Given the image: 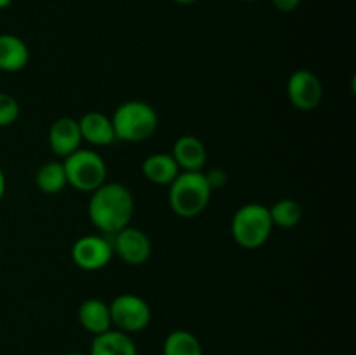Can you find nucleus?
<instances>
[{
	"label": "nucleus",
	"mask_w": 356,
	"mask_h": 355,
	"mask_svg": "<svg viewBox=\"0 0 356 355\" xmlns=\"http://www.w3.org/2000/svg\"><path fill=\"white\" fill-rule=\"evenodd\" d=\"M87 214L99 232L115 235L129 226L134 216V198L131 190L120 183H103L90 194Z\"/></svg>",
	"instance_id": "nucleus-1"
},
{
	"label": "nucleus",
	"mask_w": 356,
	"mask_h": 355,
	"mask_svg": "<svg viewBox=\"0 0 356 355\" xmlns=\"http://www.w3.org/2000/svg\"><path fill=\"white\" fill-rule=\"evenodd\" d=\"M212 190L202 171H181L169 184V205L181 218H195L209 205Z\"/></svg>",
	"instance_id": "nucleus-2"
},
{
	"label": "nucleus",
	"mask_w": 356,
	"mask_h": 355,
	"mask_svg": "<svg viewBox=\"0 0 356 355\" xmlns=\"http://www.w3.org/2000/svg\"><path fill=\"white\" fill-rule=\"evenodd\" d=\"M115 138L125 143H141L155 134L159 127V115L152 104L139 100L118 104L111 117Z\"/></svg>",
	"instance_id": "nucleus-3"
},
{
	"label": "nucleus",
	"mask_w": 356,
	"mask_h": 355,
	"mask_svg": "<svg viewBox=\"0 0 356 355\" xmlns=\"http://www.w3.org/2000/svg\"><path fill=\"white\" fill-rule=\"evenodd\" d=\"M273 223L270 211L263 204H245L232 219V235L243 249H259L270 239Z\"/></svg>",
	"instance_id": "nucleus-4"
},
{
	"label": "nucleus",
	"mask_w": 356,
	"mask_h": 355,
	"mask_svg": "<svg viewBox=\"0 0 356 355\" xmlns=\"http://www.w3.org/2000/svg\"><path fill=\"white\" fill-rule=\"evenodd\" d=\"M63 167L68 184L79 191L92 194L101 184L106 183V162L92 150L79 148L66 157Z\"/></svg>",
	"instance_id": "nucleus-5"
},
{
	"label": "nucleus",
	"mask_w": 356,
	"mask_h": 355,
	"mask_svg": "<svg viewBox=\"0 0 356 355\" xmlns=\"http://www.w3.org/2000/svg\"><path fill=\"white\" fill-rule=\"evenodd\" d=\"M108 305H110L111 326L125 334L139 333L152 322V308L141 296L120 294Z\"/></svg>",
	"instance_id": "nucleus-6"
},
{
	"label": "nucleus",
	"mask_w": 356,
	"mask_h": 355,
	"mask_svg": "<svg viewBox=\"0 0 356 355\" xmlns=\"http://www.w3.org/2000/svg\"><path fill=\"white\" fill-rule=\"evenodd\" d=\"M287 97L299 111L316 110L323 97L322 82L309 70H296L287 80Z\"/></svg>",
	"instance_id": "nucleus-7"
},
{
	"label": "nucleus",
	"mask_w": 356,
	"mask_h": 355,
	"mask_svg": "<svg viewBox=\"0 0 356 355\" xmlns=\"http://www.w3.org/2000/svg\"><path fill=\"white\" fill-rule=\"evenodd\" d=\"M113 254V246L99 235H83L72 246L73 263L86 271L104 268L111 261Z\"/></svg>",
	"instance_id": "nucleus-8"
},
{
	"label": "nucleus",
	"mask_w": 356,
	"mask_h": 355,
	"mask_svg": "<svg viewBox=\"0 0 356 355\" xmlns=\"http://www.w3.org/2000/svg\"><path fill=\"white\" fill-rule=\"evenodd\" d=\"M113 237L115 240L111 244L113 253H117L124 263L139 267V265H145L152 256V240L143 230L129 225Z\"/></svg>",
	"instance_id": "nucleus-9"
},
{
	"label": "nucleus",
	"mask_w": 356,
	"mask_h": 355,
	"mask_svg": "<svg viewBox=\"0 0 356 355\" xmlns=\"http://www.w3.org/2000/svg\"><path fill=\"white\" fill-rule=\"evenodd\" d=\"M82 134H80L79 120L72 117H61L49 129V145L58 157L66 159L80 148Z\"/></svg>",
	"instance_id": "nucleus-10"
},
{
	"label": "nucleus",
	"mask_w": 356,
	"mask_h": 355,
	"mask_svg": "<svg viewBox=\"0 0 356 355\" xmlns=\"http://www.w3.org/2000/svg\"><path fill=\"white\" fill-rule=\"evenodd\" d=\"M170 155L181 171H202L207 162V150L197 136L184 134L176 139Z\"/></svg>",
	"instance_id": "nucleus-11"
},
{
	"label": "nucleus",
	"mask_w": 356,
	"mask_h": 355,
	"mask_svg": "<svg viewBox=\"0 0 356 355\" xmlns=\"http://www.w3.org/2000/svg\"><path fill=\"white\" fill-rule=\"evenodd\" d=\"M82 141L90 143L94 146H108L115 141L113 124L111 117H106L101 111H89L79 120Z\"/></svg>",
	"instance_id": "nucleus-12"
},
{
	"label": "nucleus",
	"mask_w": 356,
	"mask_h": 355,
	"mask_svg": "<svg viewBox=\"0 0 356 355\" xmlns=\"http://www.w3.org/2000/svg\"><path fill=\"white\" fill-rule=\"evenodd\" d=\"M79 322L92 336L106 333L113 327L111 326L110 305L97 298L86 299L79 308Z\"/></svg>",
	"instance_id": "nucleus-13"
},
{
	"label": "nucleus",
	"mask_w": 356,
	"mask_h": 355,
	"mask_svg": "<svg viewBox=\"0 0 356 355\" xmlns=\"http://www.w3.org/2000/svg\"><path fill=\"white\" fill-rule=\"evenodd\" d=\"M30 61V51L23 38L13 33H0V70L21 72Z\"/></svg>",
	"instance_id": "nucleus-14"
},
{
	"label": "nucleus",
	"mask_w": 356,
	"mask_h": 355,
	"mask_svg": "<svg viewBox=\"0 0 356 355\" xmlns=\"http://www.w3.org/2000/svg\"><path fill=\"white\" fill-rule=\"evenodd\" d=\"M89 355H138V347L131 334L110 329L92 338Z\"/></svg>",
	"instance_id": "nucleus-15"
},
{
	"label": "nucleus",
	"mask_w": 356,
	"mask_h": 355,
	"mask_svg": "<svg viewBox=\"0 0 356 355\" xmlns=\"http://www.w3.org/2000/svg\"><path fill=\"white\" fill-rule=\"evenodd\" d=\"M143 176L155 184H170L181 169L170 153H153L143 162Z\"/></svg>",
	"instance_id": "nucleus-16"
},
{
	"label": "nucleus",
	"mask_w": 356,
	"mask_h": 355,
	"mask_svg": "<svg viewBox=\"0 0 356 355\" xmlns=\"http://www.w3.org/2000/svg\"><path fill=\"white\" fill-rule=\"evenodd\" d=\"M35 184H37L38 190L45 195L59 194V191L68 184L63 164L54 162V160L42 164V166L38 167L37 174H35Z\"/></svg>",
	"instance_id": "nucleus-17"
},
{
	"label": "nucleus",
	"mask_w": 356,
	"mask_h": 355,
	"mask_svg": "<svg viewBox=\"0 0 356 355\" xmlns=\"http://www.w3.org/2000/svg\"><path fill=\"white\" fill-rule=\"evenodd\" d=\"M163 355H204L202 345L193 333L176 329L163 341Z\"/></svg>",
	"instance_id": "nucleus-18"
},
{
	"label": "nucleus",
	"mask_w": 356,
	"mask_h": 355,
	"mask_svg": "<svg viewBox=\"0 0 356 355\" xmlns=\"http://www.w3.org/2000/svg\"><path fill=\"white\" fill-rule=\"evenodd\" d=\"M268 211H270L273 226H280V228H294L301 223L302 218L301 205L294 198H280L271 207H268Z\"/></svg>",
	"instance_id": "nucleus-19"
},
{
	"label": "nucleus",
	"mask_w": 356,
	"mask_h": 355,
	"mask_svg": "<svg viewBox=\"0 0 356 355\" xmlns=\"http://www.w3.org/2000/svg\"><path fill=\"white\" fill-rule=\"evenodd\" d=\"M19 103L14 96L0 93V127H9L19 117Z\"/></svg>",
	"instance_id": "nucleus-20"
},
{
	"label": "nucleus",
	"mask_w": 356,
	"mask_h": 355,
	"mask_svg": "<svg viewBox=\"0 0 356 355\" xmlns=\"http://www.w3.org/2000/svg\"><path fill=\"white\" fill-rule=\"evenodd\" d=\"M205 174V180H207L209 187H211V190H214V188H221L222 184L226 183V173L221 169H212L209 171V173H204Z\"/></svg>",
	"instance_id": "nucleus-21"
},
{
	"label": "nucleus",
	"mask_w": 356,
	"mask_h": 355,
	"mask_svg": "<svg viewBox=\"0 0 356 355\" xmlns=\"http://www.w3.org/2000/svg\"><path fill=\"white\" fill-rule=\"evenodd\" d=\"M271 3L280 13H292V10L298 9L301 0H271Z\"/></svg>",
	"instance_id": "nucleus-22"
},
{
	"label": "nucleus",
	"mask_w": 356,
	"mask_h": 355,
	"mask_svg": "<svg viewBox=\"0 0 356 355\" xmlns=\"http://www.w3.org/2000/svg\"><path fill=\"white\" fill-rule=\"evenodd\" d=\"M6 188H7V181H6V174H3L2 167H0V200L6 195Z\"/></svg>",
	"instance_id": "nucleus-23"
},
{
	"label": "nucleus",
	"mask_w": 356,
	"mask_h": 355,
	"mask_svg": "<svg viewBox=\"0 0 356 355\" xmlns=\"http://www.w3.org/2000/svg\"><path fill=\"white\" fill-rule=\"evenodd\" d=\"M176 3H179V6H191V3L198 2V0H174Z\"/></svg>",
	"instance_id": "nucleus-24"
},
{
	"label": "nucleus",
	"mask_w": 356,
	"mask_h": 355,
	"mask_svg": "<svg viewBox=\"0 0 356 355\" xmlns=\"http://www.w3.org/2000/svg\"><path fill=\"white\" fill-rule=\"evenodd\" d=\"M10 3H13V0H0V10L6 9V7H9Z\"/></svg>",
	"instance_id": "nucleus-25"
},
{
	"label": "nucleus",
	"mask_w": 356,
	"mask_h": 355,
	"mask_svg": "<svg viewBox=\"0 0 356 355\" xmlns=\"http://www.w3.org/2000/svg\"><path fill=\"white\" fill-rule=\"evenodd\" d=\"M243 2H256V0H243Z\"/></svg>",
	"instance_id": "nucleus-26"
},
{
	"label": "nucleus",
	"mask_w": 356,
	"mask_h": 355,
	"mask_svg": "<svg viewBox=\"0 0 356 355\" xmlns=\"http://www.w3.org/2000/svg\"><path fill=\"white\" fill-rule=\"evenodd\" d=\"M68 355H83V354H68Z\"/></svg>",
	"instance_id": "nucleus-27"
}]
</instances>
